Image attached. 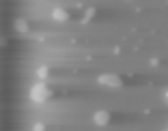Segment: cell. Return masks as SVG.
I'll return each instance as SVG.
<instances>
[{"instance_id":"cell-6","label":"cell","mask_w":168,"mask_h":131,"mask_svg":"<svg viewBox=\"0 0 168 131\" xmlns=\"http://www.w3.org/2000/svg\"><path fill=\"white\" fill-rule=\"evenodd\" d=\"M47 73H50V71H47V67H41V69L37 71V75H39L41 80H47Z\"/></svg>"},{"instance_id":"cell-4","label":"cell","mask_w":168,"mask_h":131,"mask_svg":"<svg viewBox=\"0 0 168 131\" xmlns=\"http://www.w3.org/2000/svg\"><path fill=\"white\" fill-rule=\"evenodd\" d=\"M52 19L54 22H65V19H69V15H67L65 9H54L52 11Z\"/></svg>"},{"instance_id":"cell-5","label":"cell","mask_w":168,"mask_h":131,"mask_svg":"<svg viewBox=\"0 0 168 131\" xmlns=\"http://www.w3.org/2000/svg\"><path fill=\"white\" fill-rule=\"evenodd\" d=\"M15 28H17V30H28V22L17 19V22H15Z\"/></svg>"},{"instance_id":"cell-2","label":"cell","mask_w":168,"mask_h":131,"mask_svg":"<svg viewBox=\"0 0 168 131\" xmlns=\"http://www.w3.org/2000/svg\"><path fill=\"white\" fill-rule=\"evenodd\" d=\"M30 99L37 101V103H41L45 99H50V90L45 88V84H37V86L30 88Z\"/></svg>"},{"instance_id":"cell-8","label":"cell","mask_w":168,"mask_h":131,"mask_svg":"<svg viewBox=\"0 0 168 131\" xmlns=\"http://www.w3.org/2000/svg\"><path fill=\"white\" fill-rule=\"evenodd\" d=\"M164 99H166V103H168V90H166V92H164Z\"/></svg>"},{"instance_id":"cell-7","label":"cell","mask_w":168,"mask_h":131,"mask_svg":"<svg viewBox=\"0 0 168 131\" xmlns=\"http://www.w3.org/2000/svg\"><path fill=\"white\" fill-rule=\"evenodd\" d=\"M33 131H45V127H43L41 123H37V125H35V127H33Z\"/></svg>"},{"instance_id":"cell-9","label":"cell","mask_w":168,"mask_h":131,"mask_svg":"<svg viewBox=\"0 0 168 131\" xmlns=\"http://www.w3.org/2000/svg\"><path fill=\"white\" fill-rule=\"evenodd\" d=\"M164 131H168V129H164Z\"/></svg>"},{"instance_id":"cell-1","label":"cell","mask_w":168,"mask_h":131,"mask_svg":"<svg viewBox=\"0 0 168 131\" xmlns=\"http://www.w3.org/2000/svg\"><path fill=\"white\" fill-rule=\"evenodd\" d=\"M97 84H101V86H108V88H121V86H123V80H121L119 75L106 73V75H99V78H97Z\"/></svg>"},{"instance_id":"cell-3","label":"cell","mask_w":168,"mask_h":131,"mask_svg":"<svg viewBox=\"0 0 168 131\" xmlns=\"http://www.w3.org/2000/svg\"><path fill=\"white\" fill-rule=\"evenodd\" d=\"M93 120H95V125H101V127H104V125L110 123V114H108V112H97Z\"/></svg>"}]
</instances>
